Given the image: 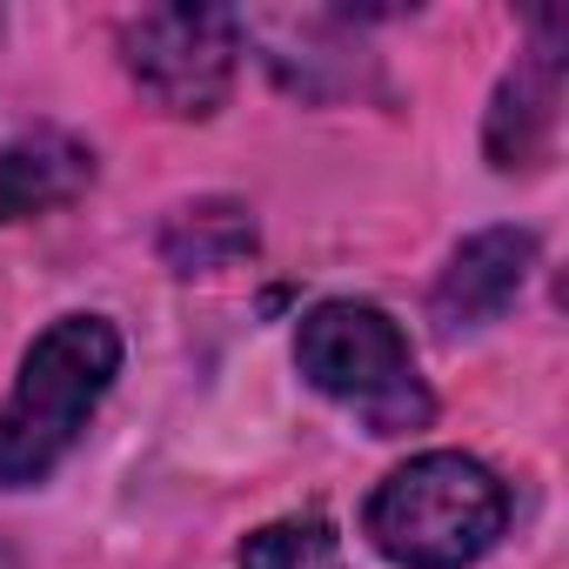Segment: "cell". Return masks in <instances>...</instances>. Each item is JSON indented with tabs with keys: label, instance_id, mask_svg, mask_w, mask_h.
<instances>
[{
	"label": "cell",
	"instance_id": "6da1fadb",
	"mask_svg": "<svg viewBox=\"0 0 569 569\" xmlns=\"http://www.w3.org/2000/svg\"><path fill=\"white\" fill-rule=\"evenodd\" d=\"M121 376V336L101 316H61L34 336L14 396L0 402V489L48 482Z\"/></svg>",
	"mask_w": 569,
	"mask_h": 569
},
{
	"label": "cell",
	"instance_id": "7a4b0ae2",
	"mask_svg": "<svg viewBox=\"0 0 569 569\" xmlns=\"http://www.w3.org/2000/svg\"><path fill=\"white\" fill-rule=\"evenodd\" d=\"M362 529L396 569H469L476 556H489L502 542L509 489L476 456L436 449V456H416L382 476Z\"/></svg>",
	"mask_w": 569,
	"mask_h": 569
},
{
	"label": "cell",
	"instance_id": "3957f363",
	"mask_svg": "<svg viewBox=\"0 0 569 569\" xmlns=\"http://www.w3.org/2000/svg\"><path fill=\"white\" fill-rule=\"evenodd\" d=\"M296 362L329 402L362 416L369 436H416L436 416V396L422 389L402 329L376 302H322V309H309L302 336H296Z\"/></svg>",
	"mask_w": 569,
	"mask_h": 569
},
{
	"label": "cell",
	"instance_id": "277c9868",
	"mask_svg": "<svg viewBox=\"0 0 569 569\" xmlns=\"http://www.w3.org/2000/svg\"><path fill=\"white\" fill-rule=\"evenodd\" d=\"M241 54V21L221 8H148L121 28V61L134 88L181 121H201L228 101Z\"/></svg>",
	"mask_w": 569,
	"mask_h": 569
},
{
	"label": "cell",
	"instance_id": "5b68a950",
	"mask_svg": "<svg viewBox=\"0 0 569 569\" xmlns=\"http://www.w3.org/2000/svg\"><path fill=\"white\" fill-rule=\"evenodd\" d=\"M529 261H536V241H529L522 228H482V234H469V241L449 254L442 281H436V316H442L449 329H482V322H496V316L522 296Z\"/></svg>",
	"mask_w": 569,
	"mask_h": 569
},
{
	"label": "cell",
	"instance_id": "8992f818",
	"mask_svg": "<svg viewBox=\"0 0 569 569\" xmlns=\"http://www.w3.org/2000/svg\"><path fill=\"white\" fill-rule=\"evenodd\" d=\"M549 128H556V54L516 68L489 108V161L502 174L536 168L549 154Z\"/></svg>",
	"mask_w": 569,
	"mask_h": 569
},
{
	"label": "cell",
	"instance_id": "52a82bcc",
	"mask_svg": "<svg viewBox=\"0 0 569 569\" xmlns=\"http://www.w3.org/2000/svg\"><path fill=\"white\" fill-rule=\"evenodd\" d=\"M88 174H94L88 148H74L61 134L8 141V148H0V221H21V214H41V208L68 201Z\"/></svg>",
	"mask_w": 569,
	"mask_h": 569
},
{
	"label": "cell",
	"instance_id": "ba28073f",
	"mask_svg": "<svg viewBox=\"0 0 569 569\" xmlns=\"http://www.w3.org/2000/svg\"><path fill=\"white\" fill-rule=\"evenodd\" d=\"M161 254L181 274H214V268L254 254V214L234 201H194L161 228Z\"/></svg>",
	"mask_w": 569,
	"mask_h": 569
},
{
	"label": "cell",
	"instance_id": "9c48e42d",
	"mask_svg": "<svg viewBox=\"0 0 569 569\" xmlns=\"http://www.w3.org/2000/svg\"><path fill=\"white\" fill-rule=\"evenodd\" d=\"M329 549H336V529H329L322 516H289V522L254 529V536L234 549V562H241V569H309V562H322Z\"/></svg>",
	"mask_w": 569,
	"mask_h": 569
}]
</instances>
